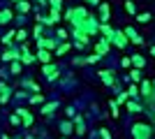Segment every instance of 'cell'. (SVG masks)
Returning a JSON list of instances; mask_svg holds the SVG:
<instances>
[{"label": "cell", "mask_w": 155, "mask_h": 139, "mask_svg": "<svg viewBox=\"0 0 155 139\" xmlns=\"http://www.w3.org/2000/svg\"><path fill=\"white\" fill-rule=\"evenodd\" d=\"M150 56H153V58H155V46H150Z\"/></svg>", "instance_id": "cell-44"}, {"label": "cell", "mask_w": 155, "mask_h": 139, "mask_svg": "<svg viewBox=\"0 0 155 139\" xmlns=\"http://www.w3.org/2000/svg\"><path fill=\"white\" fill-rule=\"evenodd\" d=\"M97 9H100V21H102V23H109V16H111V7L107 5V2H100V7H97Z\"/></svg>", "instance_id": "cell-9"}, {"label": "cell", "mask_w": 155, "mask_h": 139, "mask_svg": "<svg viewBox=\"0 0 155 139\" xmlns=\"http://www.w3.org/2000/svg\"><path fill=\"white\" fill-rule=\"evenodd\" d=\"M114 30H116V28H111L109 23H100V35L107 37L109 42H111V37H114Z\"/></svg>", "instance_id": "cell-15"}, {"label": "cell", "mask_w": 155, "mask_h": 139, "mask_svg": "<svg viewBox=\"0 0 155 139\" xmlns=\"http://www.w3.org/2000/svg\"><path fill=\"white\" fill-rule=\"evenodd\" d=\"M32 37H35V42H37L39 37H42V26H39V23L35 26V30H32Z\"/></svg>", "instance_id": "cell-36"}, {"label": "cell", "mask_w": 155, "mask_h": 139, "mask_svg": "<svg viewBox=\"0 0 155 139\" xmlns=\"http://www.w3.org/2000/svg\"><path fill=\"white\" fill-rule=\"evenodd\" d=\"M127 100H130V95H127V93H118L116 104H127Z\"/></svg>", "instance_id": "cell-28"}, {"label": "cell", "mask_w": 155, "mask_h": 139, "mask_svg": "<svg viewBox=\"0 0 155 139\" xmlns=\"http://www.w3.org/2000/svg\"><path fill=\"white\" fill-rule=\"evenodd\" d=\"M14 37H16V30H9V33L5 35V37H2V44H12V40Z\"/></svg>", "instance_id": "cell-29"}, {"label": "cell", "mask_w": 155, "mask_h": 139, "mask_svg": "<svg viewBox=\"0 0 155 139\" xmlns=\"http://www.w3.org/2000/svg\"><path fill=\"white\" fill-rule=\"evenodd\" d=\"M72 65L81 67V65H88V60H86V56H77V58H72Z\"/></svg>", "instance_id": "cell-26"}, {"label": "cell", "mask_w": 155, "mask_h": 139, "mask_svg": "<svg viewBox=\"0 0 155 139\" xmlns=\"http://www.w3.org/2000/svg\"><path fill=\"white\" fill-rule=\"evenodd\" d=\"M127 42H130V37L125 35V30L123 28H116V30H114V37H111V44L118 46V49H125Z\"/></svg>", "instance_id": "cell-3"}, {"label": "cell", "mask_w": 155, "mask_h": 139, "mask_svg": "<svg viewBox=\"0 0 155 139\" xmlns=\"http://www.w3.org/2000/svg\"><path fill=\"white\" fill-rule=\"evenodd\" d=\"M16 9H19L21 14H28L30 12V2H28V0H19V2H16Z\"/></svg>", "instance_id": "cell-20"}, {"label": "cell", "mask_w": 155, "mask_h": 139, "mask_svg": "<svg viewBox=\"0 0 155 139\" xmlns=\"http://www.w3.org/2000/svg\"><path fill=\"white\" fill-rule=\"evenodd\" d=\"M65 114H67L70 118H74V116H77V114H74V107H67V109H65Z\"/></svg>", "instance_id": "cell-41"}, {"label": "cell", "mask_w": 155, "mask_h": 139, "mask_svg": "<svg viewBox=\"0 0 155 139\" xmlns=\"http://www.w3.org/2000/svg\"><path fill=\"white\" fill-rule=\"evenodd\" d=\"M88 16H91V12H88L86 7H72V21H70V23L74 28H81Z\"/></svg>", "instance_id": "cell-2"}, {"label": "cell", "mask_w": 155, "mask_h": 139, "mask_svg": "<svg viewBox=\"0 0 155 139\" xmlns=\"http://www.w3.org/2000/svg\"><path fill=\"white\" fill-rule=\"evenodd\" d=\"M58 37H60V40H67V33H65L63 28H58Z\"/></svg>", "instance_id": "cell-42"}, {"label": "cell", "mask_w": 155, "mask_h": 139, "mask_svg": "<svg viewBox=\"0 0 155 139\" xmlns=\"http://www.w3.org/2000/svg\"><path fill=\"white\" fill-rule=\"evenodd\" d=\"M74 132H77L79 137H81V134H86V125H84V123H74Z\"/></svg>", "instance_id": "cell-33"}, {"label": "cell", "mask_w": 155, "mask_h": 139, "mask_svg": "<svg viewBox=\"0 0 155 139\" xmlns=\"http://www.w3.org/2000/svg\"><path fill=\"white\" fill-rule=\"evenodd\" d=\"M120 65H123V67H132V58H130V56L120 58Z\"/></svg>", "instance_id": "cell-40"}, {"label": "cell", "mask_w": 155, "mask_h": 139, "mask_svg": "<svg viewBox=\"0 0 155 139\" xmlns=\"http://www.w3.org/2000/svg\"><path fill=\"white\" fill-rule=\"evenodd\" d=\"M153 137V127L148 123H134L132 125V139H150Z\"/></svg>", "instance_id": "cell-1"}, {"label": "cell", "mask_w": 155, "mask_h": 139, "mask_svg": "<svg viewBox=\"0 0 155 139\" xmlns=\"http://www.w3.org/2000/svg\"><path fill=\"white\" fill-rule=\"evenodd\" d=\"M26 139H32V137H30V134H28V137H26Z\"/></svg>", "instance_id": "cell-46"}, {"label": "cell", "mask_w": 155, "mask_h": 139, "mask_svg": "<svg viewBox=\"0 0 155 139\" xmlns=\"http://www.w3.org/2000/svg\"><path fill=\"white\" fill-rule=\"evenodd\" d=\"M153 86H155V79H153Z\"/></svg>", "instance_id": "cell-49"}, {"label": "cell", "mask_w": 155, "mask_h": 139, "mask_svg": "<svg viewBox=\"0 0 155 139\" xmlns=\"http://www.w3.org/2000/svg\"><path fill=\"white\" fill-rule=\"evenodd\" d=\"M130 81H141V70H137V67H130Z\"/></svg>", "instance_id": "cell-22"}, {"label": "cell", "mask_w": 155, "mask_h": 139, "mask_svg": "<svg viewBox=\"0 0 155 139\" xmlns=\"http://www.w3.org/2000/svg\"><path fill=\"white\" fill-rule=\"evenodd\" d=\"M42 74H44L49 81H56L60 77V70H58V65H53V63H49V65H44L42 67Z\"/></svg>", "instance_id": "cell-4"}, {"label": "cell", "mask_w": 155, "mask_h": 139, "mask_svg": "<svg viewBox=\"0 0 155 139\" xmlns=\"http://www.w3.org/2000/svg\"><path fill=\"white\" fill-rule=\"evenodd\" d=\"M63 139H67V137H63Z\"/></svg>", "instance_id": "cell-50"}, {"label": "cell", "mask_w": 155, "mask_h": 139, "mask_svg": "<svg viewBox=\"0 0 155 139\" xmlns=\"http://www.w3.org/2000/svg\"><path fill=\"white\" fill-rule=\"evenodd\" d=\"M127 111L130 114H143V111H146V107L139 104L137 100H127Z\"/></svg>", "instance_id": "cell-11"}, {"label": "cell", "mask_w": 155, "mask_h": 139, "mask_svg": "<svg viewBox=\"0 0 155 139\" xmlns=\"http://www.w3.org/2000/svg\"><path fill=\"white\" fill-rule=\"evenodd\" d=\"M84 2H88V5H95V7H100V2H102V0H84Z\"/></svg>", "instance_id": "cell-43"}, {"label": "cell", "mask_w": 155, "mask_h": 139, "mask_svg": "<svg viewBox=\"0 0 155 139\" xmlns=\"http://www.w3.org/2000/svg\"><path fill=\"white\" fill-rule=\"evenodd\" d=\"M37 49H46V51H53V49H58V42L51 40V37H39V40H37Z\"/></svg>", "instance_id": "cell-6"}, {"label": "cell", "mask_w": 155, "mask_h": 139, "mask_svg": "<svg viewBox=\"0 0 155 139\" xmlns=\"http://www.w3.org/2000/svg\"><path fill=\"white\" fill-rule=\"evenodd\" d=\"M127 95H132V100H134V98H141V88H139V86H134V84H130Z\"/></svg>", "instance_id": "cell-23"}, {"label": "cell", "mask_w": 155, "mask_h": 139, "mask_svg": "<svg viewBox=\"0 0 155 139\" xmlns=\"http://www.w3.org/2000/svg\"><path fill=\"white\" fill-rule=\"evenodd\" d=\"M56 109H58V102L53 100V102H46V104L42 107V109H39V114H42V116H51V114L56 111Z\"/></svg>", "instance_id": "cell-14"}, {"label": "cell", "mask_w": 155, "mask_h": 139, "mask_svg": "<svg viewBox=\"0 0 155 139\" xmlns=\"http://www.w3.org/2000/svg\"><path fill=\"white\" fill-rule=\"evenodd\" d=\"M125 12H127V14H137V5L132 2V0H127V2H125Z\"/></svg>", "instance_id": "cell-30"}, {"label": "cell", "mask_w": 155, "mask_h": 139, "mask_svg": "<svg viewBox=\"0 0 155 139\" xmlns=\"http://www.w3.org/2000/svg\"><path fill=\"white\" fill-rule=\"evenodd\" d=\"M9 121H12V125H21V116H19L16 111H14L12 116H9Z\"/></svg>", "instance_id": "cell-37"}, {"label": "cell", "mask_w": 155, "mask_h": 139, "mask_svg": "<svg viewBox=\"0 0 155 139\" xmlns=\"http://www.w3.org/2000/svg\"><path fill=\"white\" fill-rule=\"evenodd\" d=\"M100 79H102L104 86H118V81H116V74L111 72V70H100Z\"/></svg>", "instance_id": "cell-5"}, {"label": "cell", "mask_w": 155, "mask_h": 139, "mask_svg": "<svg viewBox=\"0 0 155 139\" xmlns=\"http://www.w3.org/2000/svg\"><path fill=\"white\" fill-rule=\"evenodd\" d=\"M26 37H28V33L23 30V28H19V30H16V40H19L21 44H23V42H26Z\"/></svg>", "instance_id": "cell-32"}, {"label": "cell", "mask_w": 155, "mask_h": 139, "mask_svg": "<svg viewBox=\"0 0 155 139\" xmlns=\"http://www.w3.org/2000/svg\"><path fill=\"white\" fill-rule=\"evenodd\" d=\"M28 102H30V104H42V102H44V95H42V93H32L30 98H28Z\"/></svg>", "instance_id": "cell-21"}, {"label": "cell", "mask_w": 155, "mask_h": 139, "mask_svg": "<svg viewBox=\"0 0 155 139\" xmlns=\"http://www.w3.org/2000/svg\"><path fill=\"white\" fill-rule=\"evenodd\" d=\"M104 56H100V53H91V56H86V60H88V65H95V63H100Z\"/></svg>", "instance_id": "cell-25"}, {"label": "cell", "mask_w": 155, "mask_h": 139, "mask_svg": "<svg viewBox=\"0 0 155 139\" xmlns=\"http://www.w3.org/2000/svg\"><path fill=\"white\" fill-rule=\"evenodd\" d=\"M37 2H39V5H44V2H49V0H37Z\"/></svg>", "instance_id": "cell-45"}, {"label": "cell", "mask_w": 155, "mask_h": 139, "mask_svg": "<svg viewBox=\"0 0 155 139\" xmlns=\"http://www.w3.org/2000/svg\"><path fill=\"white\" fill-rule=\"evenodd\" d=\"M97 132H100V137H102V139H111V132L107 130V127H102V130H97Z\"/></svg>", "instance_id": "cell-39"}, {"label": "cell", "mask_w": 155, "mask_h": 139, "mask_svg": "<svg viewBox=\"0 0 155 139\" xmlns=\"http://www.w3.org/2000/svg\"><path fill=\"white\" fill-rule=\"evenodd\" d=\"M35 56H37V60L39 63H42V65H49V63H51V51H46V49H37V53H35Z\"/></svg>", "instance_id": "cell-10"}, {"label": "cell", "mask_w": 155, "mask_h": 139, "mask_svg": "<svg viewBox=\"0 0 155 139\" xmlns=\"http://www.w3.org/2000/svg\"><path fill=\"white\" fill-rule=\"evenodd\" d=\"M109 107H111V114H114V118H118V104L114 102V100H111V102H109Z\"/></svg>", "instance_id": "cell-38"}, {"label": "cell", "mask_w": 155, "mask_h": 139, "mask_svg": "<svg viewBox=\"0 0 155 139\" xmlns=\"http://www.w3.org/2000/svg\"><path fill=\"white\" fill-rule=\"evenodd\" d=\"M53 23H60V9H51L49 12V26H53Z\"/></svg>", "instance_id": "cell-19"}, {"label": "cell", "mask_w": 155, "mask_h": 139, "mask_svg": "<svg viewBox=\"0 0 155 139\" xmlns=\"http://www.w3.org/2000/svg\"><path fill=\"white\" fill-rule=\"evenodd\" d=\"M51 9H63V0H49Z\"/></svg>", "instance_id": "cell-35"}, {"label": "cell", "mask_w": 155, "mask_h": 139, "mask_svg": "<svg viewBox=\"0 0 155 139\" xmlns=\"http://www.w3.org/2000/svg\"><path fill=\"white\" fill-rule=\"evenodd\" d=\"M150 116H153V118H155V114H150Z\"/></svg>", "instance_id": "cell-48"}, {"label": "cell", "mask_w": 155, "mask_h": 139, "mask_svg": "<svg viewBox=\"0 0 155 139\" xmlns=\"http://www.w3.org/2000/svg\"><path fill=\"white\" fill-rule=\"evenodd\" d=\"M137 21H139V23H148L150 21V12H141L139 16H137Z\"/></svg>", "instance_id": "cell-31"}, {"label": "cell", "mask_w": 155, "mask_h": 139, "mask_svg": "<svg viewBox=\"0 0 155 139\" xmlns=\"http://www.w3.org/2000/svg\"><path fill=\"white\" fill-rule=\"evenodd\" d=\"M143 65H146V58H143V56H139V53H134V56H132V67L141 70Z\"/></svg>", "instance_id": "cell-18"}, {"label": "cell", "mask_w": 155, "mask_h": 139, "mask_svg": "<svg viewBox=\"0 0 155 139\" xmlns=\"http://www.w3.org/2000/svg\"><path fill=\"white\" fill-rule=\"evenodd\" d=\"M16 114L21 116V125H23V127H30V125H32V121H35V118H32V114L28 111V109L19 107V109H16Z\"/></svg>", "instance_id": "cell-7"}, {"label": "cell", "mask_w": 155, "mask_h": 139, "mask_svg": "<svg viewBox=\"0 0 155 139\" xmlns=\"http://www.w3.org/2000/svg\"><path fill=\"white\" fill-rule=\"evenodd\" d=\"M26 86H28V88H30V91H32V93H42V91H39V86H37V84H35V81H30V79H28V81H26Z\"/></svg>", "instance_id": "cell-34"}, {"label": "cell", "mask_w": 155, "mask_h": 139, "mask_svg": "<svg viewBox=\"0 0 155 139\" xmlns=\"http://www.w3.org/2000/svg\"><path fill=\"white\" fill-rule=\"evenodd\" d=\"M9 98H12L9 86H7L5 81H0V102H2V104H7V102H9Z\"/></svg>", "instance_id": "cell-12"}, {"label": "cell", "mask_w": 155, "mask_h": 139, "mask_svg": "<svg viewBox=\"0 0 155 139\" xmlns=\"http://www.w3.org/2000/svg\"><path fill=\"white\" fill-rule=\"evenodd\" d=\"M109 44H111V42L107 40V37H100V40L95 42V53H100V56H107V53H109Z\"/></svg>", "instance_id": "cell-8"}, {"label": "cell", "mask_w": 155, "mask_h": 139, "mask_svg": "<svg viewBox=\"0 0 155 139\" xmlns=\"http://www.w3.org/2000/svg\"><path fill=\"white\" fill-rule=\"evenodd\" d=\"M12 2H19V0H12Z\"/></svg>", "instance_id": "cell-47"}, {"label": "cell", "mask_w": 155, "mask_h": 139, "mask_svg": "<svg viewBox=\"0 0 155 139\" xmlns=\"http://www.w3.org/2000/svg\"><path fill=\"white\" fill-rule=\"evenodd\" d=\"M21 67H23V63H21V60H14L9 70H12V74H14V77H16V74H21Z\"/></svg>", "instance_id": "cell-27"}, {"label": "cell", "mask_w": 155, "mask_h": 139, "mask_svg": "<svg viewBox=\"0 0 155 139\" xmlns=\"http://www.w3.org/2000/svg\"><path fill=\"white\" fill-rule=\"evenodd\" d=\"M72 49V44L70 42H63V44H58V49H56V53H58V56H65V53L70 51Z\"/></svg>", "instance_id": "cell-24"}, {"label": "cell", "mask_w": 155, "mask_h": 139, "mask_svg": "<svg viewBox=\"0 0 155 139\" xmlns=\"http://www.w3.org/2000/svg\"><path fill=\"white\" fill-rule=\"evenodd\" d=\"M14 14L12 9H0V26H7V23H12Z\"/></svg>", "instance_id": "cell-16"}, {"label": "cell", "mask_w": 155, "mask_h": 139, "mask_svg": "<svg viewBox=\"0 0 155 139\" xmlns=\"http://www.w3.org/2000/svg\"><path fill=\"white\" fill-rule=\"evenodd\" d=\"M123 30H125V35H127V37H130V42H132V44H141V35H139V33H137V30H134V28H123Z\"/></svg>", "instance_id": "cell-13"}, {"label": "cell", "mask_w": 155, "mask_h": 139, "mask_svg": "<svg viewBox=\"0 0 155 139\" xmlns=\"http://www.w3.org/2000/svg\"><path fill=\"white\" fill-rule=\"evenodd\" d=\"M60 132H63L65 137L72 134V132H74V121H63V123H60Z\"/></svg>", "instance_id": "cell-17"}]
</instances>
